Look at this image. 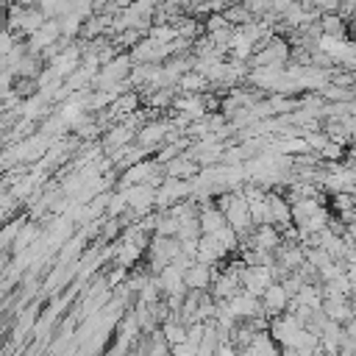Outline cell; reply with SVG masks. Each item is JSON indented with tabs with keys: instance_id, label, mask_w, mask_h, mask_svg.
Segmentation results:
<instances>
[{
	"instance_id": "4",
	"label": "cell",
	"mask_w": 356,
	"mask_h": 356,
	"mask_svg": "<svg viewBox=\"0 0 356 356\" xmlns=\"http://www.w3.org/2000/svg\"><path fill=\"white\" fill-rule=\"evenodd\" d=\"M289 298H292V295L284 289V284H281V281H273V284L264 289V295H261L264 312H267L270 317H275V314L286 312V309H289Z\"/></svg>"
},
{
	"instance_id": "21",
	"label": "cell",
	"mask_w": 356,
	"mask_h": 356,
	"mask_svg": "<svg viewBox=\"0 0 356 356\" xmlns=\"http://www.w3.org/2000/svg\"><path fill=\"white\" fill-rule=\"evenodd\" d=\"M345 153H348V150H345V145H342V142H334V139L320 150L323 161H345Z\"/></svg>"
},
{
	"instance_id": "9",
	"label": "cell",
	"mask_w": 356,
	"mask_h": 356,
	"mask_svg": "<svg viewBox=\"0 0 356 356\" xmlns=\"http://www.w3.org/2000/svg\"><path fill=\"white\" fill-rule=\"evenodd\" d=\"M159 275V281H161V289H164V295H175V292H189V286H186V281H184V270L181 267H175V264H167L161 273H156Z\"/></svg>"
},
{
	"instance_id": "2",
	"label": "cell",
	"mask_w": 356,
	"mask_h": 356,
	"mask_svg": "<svg viewBox=\"0 0 356 356\" xmlns=\"http://www.w3.org/2000/svg\"><path fill=\"white\" fill-rule=\"evenodd\" d=\"M100 142H103L106 153H114V150H120V147H125V145L136 142V128H131L128 122H122V120H120V122H114L111 128H106V131H103Z\"/></svg>"
},
{
	"instance_id": "13",
	"label": "cell",
	"mask_w": 356,
	"mask_h": 356,
	"mask_svg": "<svg viewBox=\"0 0 356 356\" xmlns=\"http://www.w3.org/2000/svg\"><path fill=\"white\" fill-rule=\"evenodd\" d=\"M225 222H228V220H225V211H222V209H217L214 203L200 206V228H203V234H214V231H220Z\"/></svg>"
},
{
	"instance_id": "7",
	"label": "cell",
	"mask_w": 356,
	"mask_h": 356,
	"mask_svg": "<svg viewBox=\"0 0 356 356\" xmlns=\"http://www.w3.org/2000/svg\"><path fill=\"white\" fill-rule=\"evenodd\" d=\"M323 312L331 317V320H339V323H348L353 317V303L348 295H325L323 300Z\"/></svg>"
},
{
	"instance_id": "18",
	"label": "cell",
	"mask_w": 356,
	"mask_h": 356,
	"mask_svg": "<svg viewBox=\"0 0 356 356\" xmlns=\"http://www.w3.org/2000/svg\"><path fill=\"white\" fill-rule=\"evenodd\" d=\"M211 236L217 239V245H220L225 253L239 250V234H236V228H234V225H228V222H225V225H222L220 231H214Z\"/></svg>"
},
{
	"instance_id": "10",
	"label": "cell",
	"mask_w": 356,
	"mask_h": 356,
	"mask_svg": "<svg viewBox=\"0 0 356 356\" xmlns=\"http://www.w3.org/2000/svg\"><path fill=\"white\" fill-rule=\"evenodd\" d=\"M164 170H167V175H175V178H195L200 172V164L189 153H178L172 161L164 164Z\"/></svg>"
},
{
	"instance_id": "5",
	"label": "cell",
	"mask_w": 356,
	"mask_h": 356,
	"mask_svg": "<svg viewBox=\"0 0 356 356\" xmlns=\"http://www.w3.org/2000/svg\"><path fill=\"white\" fill-rule=\"evenodd\" d=\"M19 117H28V120H36V122H42L44 117H50L53 111H56V106L50 103V100H44L39 92L36 95H31V97H22V103H19Z\"/></svg>"
},
{
	"instance_id": "6",
	"label": "cell",
	"mask_w": 356,
	"mask_h": 356,
	"mask_svg": "<svg viewBox=\"0 0 356 356\" xmlns=\"http://www.w3.org/2000/svg\"><path fill=\"white\" fill-rule=\"evenodd\" d=\"M139 103H145L142 92H139V89H125V92H120V95H117V100H114L108 108H111V114H114V117H117V122H120L122 117L134 114V111L139 108Z\"/></svg>"
},
{
	"instance_id": "16",
	"label": "cell",
	"mask_w": 356,
	"mask_h": 356,
	"mask_svg": "<svg viewBox=\"0 0 356 356\" xmlns=\"http://www.w3.org/2000/svg\"><path fill=\"white\" fill-rule=\"evenodd\" d=\"M320 31L323 33H334V36H348V19L339 11L320 14Z\"/></svg>"
},
{
	"instance_id": "3",
	"label": "cell",
	"mask_w": 356,
	"mask_h": 356,
	"mask_svg": "<svg viewBox=\"0 0 356 356\" xmlns=\"http://www.w3.org/2000/svg\"><path fill=\"white\" fill-rule=\"evenodd\" d=\"M225 303L231 306V312H234L239 320H250V317H256V314H261V312H264L261 298H259V295H253V292H248V289L236 292V295H234V298H228Z\"/></svg>"
},
{
	"instance_id": "17",
	"label": "cell",
	"mask_w": 356,
	"mask_h": 356,
	"mask_svg": "<svg viewBox=\"0 0 356 356\" xmlns=\"http://www.w3.org/2000/svg\"><path fill=\"white\" fill-rule=\"evenodd\" d=\"M58 22H61V36H67V39H78L81 31H83V22H86V19H83L78 11H67V14L58 17Z\"/></svg>"
},
{
	"instance_id": "12",
	"label": "cell",
	"mask_w": 356,
	"mask_h": 356,
	"mask_svg": "<svg viewBox=\"0 0 356 356\" xmlns=\"http://www.w3.org/2000/svg\"><path fill=\"white\" fill-rule=\"evenodd\" d=\"M228 253L217 245V239L211 234H203L200 236V245H197V261H206V264H220Z\"/></svg>"
},
{
	"instance_id": "19",
	"label": "cell",
	"mask_w": 356,
	"mask_h": 356,
	"mask_svg": "<svg viewBox=\"0 0 356 356\" xmlns=\"http://www.w3.org/2000/svg\"><path fill=\"white\" fill-rule=\"evenodd\" d=\"M147 36L156 42H172V39H178V28H175V22H153Z\"/></svg>"
},
{
	"instance_id": "20",
	"label": "cell",
	"mask_w": 356,
	"mask_h": 356,
	"mask_svg": "<svg viewBox=\"0 0 356 356\" xmlns=\"http://www.w3.org/2000/svg\"><path fill=\"white\" fill-rule=\"evenodd\" d=\"M225 17H228L231 25H242V22H250V19H253V11H250L245 3H231V6L225 8Z\"/></svg>"
},
{
	"instance_id": "15",
	"label": "cell",
	"mask_w": 356,
	"mask_h": 356,
	"mask_svg": "<svg viewBox=\"0 0 356 356\" xmlns=\"http://www.w3.org/2000/svg\"><path fill=\"white\" fill-rule=\"evenodd\" d=\"M131 56H134V61L136 64H142V61H159L156 56H159V42L156 39H150V36H142L131 50H128Z\"/></svg>"
},
{
	"instance_id": "14",
	"label": "cell",
	"mask_w": 356,
	"mask_h": 356,
	"mask_svg": "<svg viewBox=\"0 0 356 356\" xmlns=\"http://www.w3.org/2000/svg\"><path fill=\"white\" fill-rule=\"evenodd\" d=\"M206 89H211V81L197 70H186L178 78V92H206Z\"/></svg>"
},
{
	"instance_id": "8",
	"label": "cell",
	"mask_w": 356,
	"mask_h": 356,
	"mask_svg": "<svg viewBox=\"0 0 356 356\" xmlns=\"http://www.w3.org/2000/svg\"><path fill=\"white\" fill-rule=\"evenodd\" d=\"M270 217H273V225L278 228H286L292 225V203L289 197H284L281 192H270Z\"/></svg>"
},
{
	"instance_id": "1",
	"label": "cell",
	"mask_w": 356,
	"mask_h": 356,
	"mask_svg": "<svg viewBox=\"0 0 356 356\" xmlns=\"http://www.w3.org/2000/svg\"><path fill=\"white\" fill-rule=\"evenodd\" d=\"M178 253H181V239L178 236H164V234H153L150 236L147 259H150V270L153 273H161Z\"/></svg>"
},
{
	"instance_id": "11",
	"label": "cell",
	"mask_w": 356,
	"mask_h": 356,
	"mask_svg": "<svg viewBox=\"0 0 356 356\" xmlns=\"http://www.w3.org/2000/svg\"><path fill=\"white\" fill-rule=\"evenodd\" d=\"M245 353H261V356H275L281 353V342L270 334V328L264 331H256V337L250 339V345L245 348Z\"/></svg>"
}]
</instances>
